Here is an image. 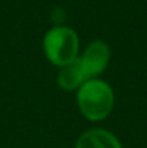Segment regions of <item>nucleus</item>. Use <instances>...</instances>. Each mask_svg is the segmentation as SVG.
Listing matches in <instances>:
<instances>
[{
	"label": "nucleus",
	"instance_id": "f03ea898",
	"mask_svg": "<svg viewBox=\"0 0 147 148\" xmlns=\"http://www.w3.org/2000/svg\"><path fill=\"white\" fill-rule=\"evenodd\" d=\"M42 48L46 59L52 65L58 68L65 66L79 56L78 33L69 26L56 25L45 33Z\"/></svg>",
	"mask_w": 147,
	"mask_h": 148
},
{
	"label": "nucleus",
	"instance_id": "7ed1b4c3",
	"mask_svg": "<svg viewBox=\"0 0 147 148\" xmlns=\"http://www.w3.org/2000/svg\"><path fill=\"white\" fill-rule=\"evenodd\" d=\"M78 59L87 79L99 78L110 65V59H111L110 45L99 39L92 40L79 53Z\"/></svg>",
	"mask_w": 147,
	"mask_h": 148
},
{
	"label": "nucleus",
	"instance_id": "f257e3e1",
	"mask_svg": "<svg viewBox=\"0 0 147 148\" xmlns=\"http://www.w3.org/2000/svg\"><path fill=\"white\" fill-rule=\"evenodd\" d=\"M77 105L85 119L99 122L112 112L115 105V92L107 81L91 78L77 89Z\"/></svg>",
	"mask_w": 147,
	"mask_h": 148
},
{
	"label": "nucleus",
	"instance_id": "20e7f679",
	"mask_svg": "<svg viewBox=\"0 0 147 148\" xmlns=\"http://www.w3.org/2000/svg\"><path fill=\"white\" fill-rule=\"evenodd\" d=\"M75 148H123V144L111 131L104 128H92L78 137Z\"/></svg>",
	"mask_w": 147,
	"mask_h": 148
},
{
	"label": "nucleus",
	"instance_id": "39448f33",
	"mask_svg": "<svg viewBox=\"0 0 147 148\" xmlns=\"http://www.w3.org/2000/svg\"><path fill=\"white\" fill-rule=\"evenodd\" d=\"M87 81V76L81 68L79 59H75L74 62L61 66L56 75V84L63 91H75Z\"/></svg>",
	"mask_w": 147,
	"mask_h": 148
}]
</instances>
